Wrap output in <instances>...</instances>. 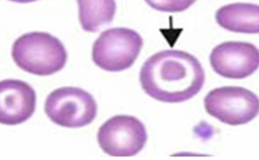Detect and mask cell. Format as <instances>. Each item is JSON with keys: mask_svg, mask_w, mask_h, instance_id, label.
<instances>
[{"mask_svg": "<svg viewBox=\"0 0 259 160\" xmlns=\"http://www.w3.org/2000/svg\"><path fill=\"white\" fill-rule=\"evenodd\" d=\"M139 80L145 93L164 102L179 103L195 96L205 81L198 60L180 50H164L151 56L140 70Z\"/></svg>", "mask_w": 259, "mask_h": 160, "instance_id": "1", "label": "cell"}, {"mask_svg": "<svg viewBox=\"0 0 259 160\" xmlns=\"http://www.w3.org/2000/svg\"><path fill=\"white\" fill-rule=\"evenodd\" d=\"M11 55L23 70L38 76L54 74L65 66L67 52L56 37L45 32L23 34L14 42Z\"/></svg>", "mask_w": 259, "mask_h": 160, "instance_id": "2", "label": "cell"}, {"mask_svg": "<svg viewBox=\"0 0 259 160\" xmlns=\"http://www.w3.org/2000/svg\"><path fill=\"white\" fill-rule=\"evenodd\" d=\"M143 45L141 36L134 30L114 27L101 32L92 48V60L101 69L119 72L130 68Z\"/></svg>", "mask_w": 259, "mask_h": 160, "instance_id": "3", "label": "cell"}, {"mask_svg": "<svg viewBox=\"0 0 259 160\" xmlns=\"http://www.w3.org/2000/svg\"><path fill=\"white\" fill-rule=\"evenodd\" d=\"M45 111L54 123L67 128H79L91 123L97 113L93 96L77 87L57 88L47 96Z\"/></svg>", "mask_w": 259, "mask_h": 160, "instance_id": "4", "label": "cell"}, {"mask_svg": "<svg viewBox=\"0 0 259 160\" xmlns=\"http://www.w3.org/2000/svg\"><path fill=\"white\" fill-rule=\"evenodd\" d=\"M204 105L209 115L232 126L249 122L258 111L257 96L240 86H223L211 90L205 96Z\"/></svg>", "mask_w": 259, "mask_h": 160, "instance_id": "5", "label": "cell"}, {"mask_svg": "<svg viewBox=\"0 0 259 160\" xmlns=\"http://www.w3.org/2000/svg\"><path fill=\"white\" fill-rule=\"evenodd\" d=\"M144 124L137 118L125 115L113 116L99 129L98 143L109 155L127 157L138 153L147 140Z\"/></svg>", "mask_w": 259, "mask_h": 160, "instance_id": "6", "label": "cell"}, {"mask_svg": "<svg viewBox=\"0 0 259 160\" xmlns=\"http://www.w3.org/2000/svg\"><path fill=\"white\" fill-rule=\"evenodd\" d=\"M209 61L219 75L229 79H243L257 69L258 50L249 42H224L212 49Z\"/></svg>", "mask_w": 259, "mask_h": 160, "instance_id": "7", "label": "cell"}, {"mask_svg": "<svg viewBox=\"0 0 259 160\" xmlns=\"http://www.w3.org/2000/svg\"><path fill=\"white\" fill-rule=\"evenodd\" d=\"M36 106V93L27 83L18 79L0 81V123L15 125L27 120Z\"/></svg>", "mask_w": 259, "mask_h": 160, "instance_id": "8", "label": "cell"}, {"mask_svg": "<svg viewBox=\"0 0 259 160\" xmlns=\"http://www.w3.org/2000/svg\"><path fill=\"white\" fill-rule=\"evenodd\" d=\"M215 18L221 27L230 31L248 34L259 31V9L256 4H228L217 11Z\"/></svg>", "mask_w": 259, "mask_h": 160, "instance_id": "9", "label": "cell"}, {"mask_svg": "<svg viewBox=\"0 0 259 160\" xmlns=\"http://www.w3.org/2000/svg\"><path fill=\"white\" fill-rule=\"evenodd\" d=\"M76 1L79 20L84 31L96 32L113 21L116 10L115 0Z\"/></svg>", "mask_w": 259, "mask_h": 160, "instance_id": "10", "label": "cell"}, {"mask_svg": "<svg viewBox=\"0 0 259 160\" xmlns=\"http://www.w3.org/2000/svg\"><path fill=\"white\" fill-rule=\"evenodd\" d=\"M196 0H145L152 9L157 11L176 13L181 12L192 6Z\"/></svg>", "mask_w": 259, "mask_h": 160, "instance_id": "11", "label": "cell"}, {"mask_svg": "<svg viewBox=\"0 0 259 160\" xmlns=\"http://www.w3.org/2000/svg\"><path fill=\"white\" fill-rule=\"evenodd\" d=\"M8 1L15 2V3H18L24 4V3H29L35 2L38 0H8Z\"/></svg>", "mask_w": 259, "mask_h": 160, "instance_id": "12", "label": "cell"}]
</instances>
